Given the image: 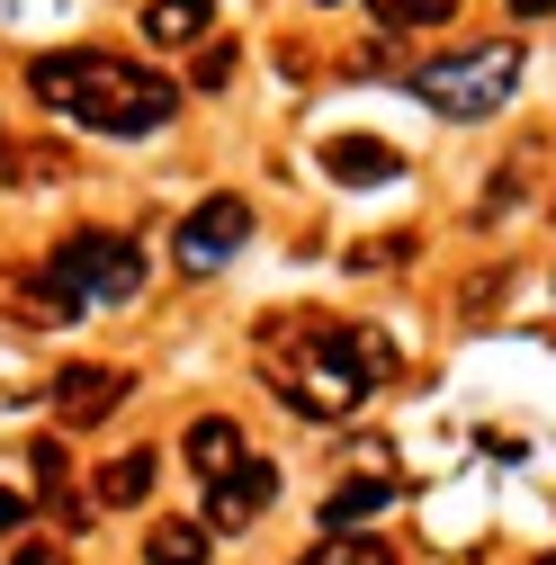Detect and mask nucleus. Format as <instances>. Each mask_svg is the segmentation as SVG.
Returning a JSON list of instances; mask_svg holds the SVG:
<instances>
[{
  "instance_id": "1",
  "label": "nucleus",
  "mask_w": 556,
  "mask_h": 565,
  "mask_svg": "<svg viewBox=\"0 0 556 565\" xmlns=\"http://www.w3.org/2000/svg\"><path fill=\"white\" fill-rule=\"evenodd\" d=\"M260 386L306 422H341L386 386V341L351 332L341 315H278L260 323Z\"/></svg>"
},
{
  "instance_id": "2",
  "label": "nucleus",
  "mask_w": 556,
  "mask_h": 565,
  "mask_svg": "<svg viewBox=\"0 0 556 565\" xmlns=\"http://www.w3.org/2000/svg\"><path fill=\"white\" fill-rule=\"evenodd\" d=\"M28 90L36 108L73 117L90 135H162L180 117V82H162L153 63H126L108 45H63V54H36L28 63Z\"/></svg>"
},
{
  "instance_id": "3",
  "label": "nucleus",
  "mask_w": 556,
  "mask_h": 565,
  "mask_svg": "<svg viewBox=\"0 0 556 565\" xmlns=\"http://www.w3.org/2000/svg\"><path fill=\"white\" fill-rule=\"evenodd\" d=\"M512 82H521V45L494 36V45H467V54L423 63V73H413V99H423L431 117H449V126H475V117H494L512 99Z\"/></svg>"
},
{
  "instance_id": "4",
  "label": "nucleus",
  "mask_w": 556,
  "mask_h": 565,
  "mask_svg": "<svg viewBox=\"0 0 556 565\" xmlns=\"http://www.w3.org/2000/svg\"><path fill=\"white\" fill-rule=\"evenodd\" d=\"M45 269H54V278H63V288H73L82 306H135V288H145V252H135L126 234H108V225L63 234Z\"/></svg>"
},
{
  "instance_id": "5",
  "label": "nucleus",
  "mask_w": 556,
  "mask_h": 565,
  "mask_svg": "<svg viewBox=\"0 0 556 565\" xmlns=\"http://www.w3.org/2000/svg\"><path fill=\"white\" fill-rule=\"evenodd\" d=\"M243 243H252V198H234V189L197 198L180 216V269H225Z\"/></svg>"
},
{
  "instance_id": "6",
  "label": "nucleus",
  "mask_w": 556,
  "mask_h": 565,
  "mask_svg": "<svg viewBox=\"0 0 556 565\" xmlns=\"http://www.w3.org/2000/svg\"><path fill=\"white\" fill-rule=\"evenodd\" d=\"M126 369H108V360H82V369H63L54 377V422L63 431H90V422H108L117 404H126Z\"/></svg>"
},
{
  "instance_id": "7",
  "label": "nucleus",
  "mask_w": 556,
  "mask_h": 565,
  "mask_svg": "<svg viewBox=\"0 0 556 565\" xmlns=\"http://www.w3.org/2000/svg\"><path fill=\"white\" fill-rule=\"evenodd\" d=\"M180 458H189V476H197V493H216L243 458H252V440H243V422L234 413H197L189 431H180Z\"/></svg>"
},
{
  "instance_id": "8",
  "label": "nucleus",
  "mask_w": 556,
  "mask_h": 565,
  "mask_svg": "<svg viewBox=\"0 0 556 565\" xmlns=\"http://www.w3.org/2000/svg\"><path fill=\"white\" fill-rule=\"evenodd\" d=\"M323 180L332 189H395L404 153L386 145V135H323Z\"/></svg>"
},
{
  "instance_id": "9",
  "label": "nucleus",
  "mask_w": 556,
  "mask_h": 565,
  "mask_svg": "<svg viewBox=\"0 0 556 565\" xmlns=\"http://www.w3.org/2000/svg\"><path fill=\"white\" fill-rule=\"evenodd\" d=\"M269 503H278V467L269 458H243L216 493H206V521H216V530H252Z\"/></svg>"
},
{
  "instance_id": "10",
  "label": "nucleus",
  "mask_w": 556,
  "mask_h": 565,
  "mask_svg": "<svg viewBox=\"0 0 556 565\" xmlns=\"http://www.w3.org/2000/svg\"><path fill=\"white\" fill-rule=\"evenodd\" d=\"M386 503H404V484H395V476L332 484V493H323V539H341V530H368V512H386Z\"/></svg>"
},
{
  "instance_id": "11",
  "label": "nucleus",
  "mask_w": 556,
  "mask_h": 565,
  "mask_svg": "<svg viewBox=\"0 0 556 565\" xmlns=\"http://www.w3.org/2000/svg\"><path fill=\"white\" fill-rule=\"evenodd\" d=\"M153 476H162V467H153V449H117V458L99 467V484H90V493H99V512H126V503H145V493H153Z\"/></svg>"
},
{
  "instance_id": "12",
  "label": "nucleus",
  "mask_w": 556,
  "mask_h": 565,
  "mask_svg": "<svg viewBox=\"0 0 556 565\" xmlns=\"http://www.w3.org/2000/svg\"><path fill=\"white\" fill-rule=\"evenodd\" d=\"M216 28V0H145V36L153 45H197Z\"/></svg>"
},
{
  "instance_id": "13",
  "label": "nucleus",
  "mask_w": 556,
  "mask_h": 565,
  "mask_svg": "<svg viewBox=\"0 0 556 565\" xmlns=\"http://www.w3.org/2000/svg\"><path fill=\"white\" fill-rule=\"evenodd\" d=\"M10 297H19V315H28V323H73V315H90V306H82L73 288H63L54 269H28V278H19Z\"/></svg>"
},
{
  "instance_id": "14",
  "label": "nucleus",
  "mask_w": 556,
  "mask_h": 565,
  "mask_svg": "<svg viewBox=\"0 0 556 565\" xmlns=\"http://www.w3.org/2000/svg\"><path fill=\"white\" fill-rule=\"evenodd\" d=\"M206 556H216V539L197 521H153L145 530V565H206Z\"/></svg>"
},
{
  "instance_id": "15",
  "label": "nucleus",
  "mask_w": 556,
  "mask_h": 565,
  "mask_svg": "<svg viewBox=\"0 0 556 565\" xmlns=\"http://www.w3.org/2000/svg\"><path fill=\"white\" fill-rule=\"evenodd\" d=\"M368 19L386 36H423V28H449L458 19V0H368Z\"/></svg>"
},
{
  "instance_id": "16",
  "label": "nucleus",
  "mask_w": 556,
  "mask_h": 565,
  "mask_svg": "<svg viewBox=\"0 0 556 565\" xmlns=\"http://www.w3.org/2000/svg\"><path fill=\"white\" fill-rule=\"evenodd\" d=\"M28 467H36V484H45V493H63V484H73V458H63L54 440H36V449H28Z\"/></svg>"
},
{
  "instance_id": "17",
  "label": "nucleus",
  "mask_w": 556,
  "mask_h": 565,
  "mask_svg": "<svg viewBox=\"0 0 556 565\" xmlns=\"http://www.w3.org/2000/svg\"><path fill=\"white\" fill-rule=\"evenodd\" d=\"M314 565H386V556H377V547H368L360 530H341V539H332V547H323Z\"/></svg>"
},
{
  "instance_id": "18",
  "label": "nucleus",
  "mask_w": 556,
  "mask_h": 565,
  "mask_svg": "<svg viewBox=\"0 0 556 565\" xmlns=\"http://www.w3.org/2000/svg\"><path fill=\"white\" fill-rule=\"evenodd\" d=\"M225 73H234V45H206V54H197V82H189V90H225Z\"/></svg>"
},
{
  "instance_id": "19",
  "label": "nucleus",
  "mask_w": 556,
  "mask_h": 565,
  "mask_svg": "<svg viewBox=\"0 0 556 565\" xmlns=\"http://www.w3.org/2000/svg\"><path fill=\"white\" fill-rule=\"evenodd\" d=\"M19 521H28V493H10V484H0V539H10Z\"/></svg>"
},
{
  "instance_id": "20",
  "label": "nucleus",
  "mask_w": 556,
  "mask_h": 565,
  "mask_svg": "<svg viewBox=\"0 0 556 565\" xmlns=\"http://www.w3.org/2000/svg\"><path fill=\"white\" fill-rule=\"evenodd\" d=\"M512 19H521V28H538V19H556V0H512Z\"/></svg>"
},
{
  "instance_id": "21",
  "label": "nucleus",
  "mask_w": 556,
  "mask_h": 565,
  "mask_svg": "<svg viewBox=\"0 0 556 565\" xmlns=\"http://www.w3.org/2000/svg\"><path fill=\"white\" fill-rule=\"evenodd\" d=\"M10 565H73V556H63V547H19Z\"/></svg>"
},
{
  "instance_id": "22",
  "label": "nucleus",
  "mask_w": 556,
  "mask_h": 565,
  "mask_svg": "<svg viewBox=\"0 0 556 565\" xmlns=\"http://www.w3.org/2000/svg\"><path fill=\"white\" fill-rule=\"evenodd\" d=\"M0 162H10V126H0Z\"/></svg>"
},
{
  "instance_id": "23",
  "label": "nucleus",
  "mask_w": 556,
  "mask_h": 565,
  "mask_svg": "<svg viewBox=\"0 0 556 565\" xmlns=\"http://www.w3.org/2000/svg\"><path fill=\"white\" fill-rule=\"evenodd\" d=\"M323 10H332V0H323Z\"/></svg>"
},
{
  "instance_id": "24",
  "label": "nucleus",
  "mask_w": 556,
  "mask_h": 565,
  "mask_svg": "<svg viewBox=\"0 0 556 565\" xmlns=\"http://www.w3.org/2000/svg\"><path fill=\"white\" fill-rule=\"evenodd\" d=\"M547 565H556V556H547Z\"/></svg>"
}]
</instances>
